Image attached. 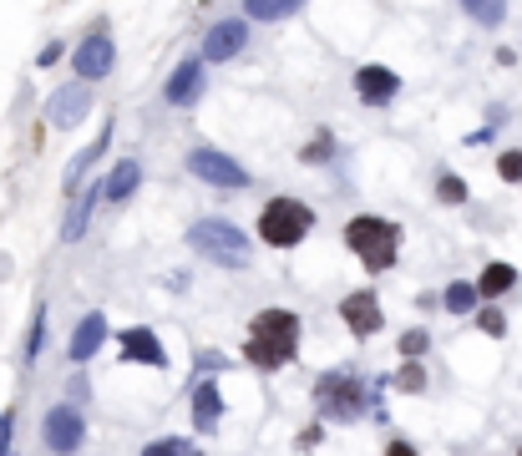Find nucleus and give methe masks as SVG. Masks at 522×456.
Segmentation results:
<instances>
[{"mask_svg":"<svg viewBox=\"0 0 522 456\" xmlns=\"http://www.w3.org/2000/svg\"><path fill=\"white\" fill-rule=\"evenodd\" d=\"M244 355H249L254 370H284L294 355H300V315L294 310H259L249 320Z\"/></svg>","mask_w":522,"mask_h":456,"instance_id":"obj_1","label":"nucleus"},{"mask_svg":"<svg viewBox=\"0 0 522 456\" xmlns=\"http://www.w3.org/2000/svg\"><path fill=\"white\" fill-rule=\"evenodd\" d=\"M188 244H193L203 259H213V269H244L249 254H254L249 234H244L239 223H229V218H198V223L188 228Z\"/></svg>","mask_w":522,"mask_h":456,"instance_id":"obj_2","label":"nucleus"},{"mask_svg":"<svg viewBox=\"0 0 522 456\" xmlns=\"http://www.w3.org/2000/svg\"><path fill=\"white\" fill-rule=\"evenodd\" d=\"M345 244L355 249V259L365 264V269H391L396 264V254H401V228L391 223V218H376V213H360V218H350L345 223Z\"/></svg>","mask_w":522,"mask_h":456,"instance_id":"obj_3","label":"nucleus"},{"mask_svg":"<svg viewBox=\"0 0 522 456\" xmlns=\"http://www.w3.org/2000/svg\"><path fill=\"white\" fill-rule=\"evenodd\" d=\"M315 228V208L300 203V198H269L259 208V239L269 249H294L305 244V234Z\"/></svg>","mask_w":522,"mask_h":456,"instance_id":"obj_4","label":"nucleus"},{"mask_svg":"<svg viewBox=\"0 0 522 456\" xmlns=\"http://www.w3.org/2000/svg\"><path fill=\"white\" fill-rule=\"evenodd\" d=\"M315 406H320V416L355 421L365 406H376V391H365V380L355 370H325L315 380Z\"/></svg>","mask_w":522,"mask_h":456,"instance_id":"obj_5","label":"nucleus"},{"mask_svg":"<svg viewBox=\"0 0 522 456\" xmlns=\"http://www.w3.org/2000/svg\"><path fill=\"white\" fill-rule=\"evenodd\" d=\"M82 441H87V416H82V406H51L46 416H41V446L51 451V456H77L82 451Z\"/></svg>","mask_w":522,"mask_h":456,"instance_id":"obj_6","label":"nucleus"},{"mask_svg":"<svg viewBox=\"0 0 522 456\" xmlns=\"http://www.w3.org/2000/svg\"><path fill=\"white\" fill-rule=\"evenodd\" d=\"M188 173H193L198 183H208V188H223V193L249 188L244 163H234L229 152H218V147H193V152H188Z\"/></svg>","mask_w":522,"mask_h":456,"instance_id":"obj_7","label":"nucleus"},{"mask_svg":"<svg viewBox=\"0 0 522 456\" xmlns=\"http://www.w3.org/2000/svg\"><path fill=\"white\" fill-rule=\"evenodd\" d=\"M92 117V82H66V87H56L51 92V102H46V122L51 127H82Z\"/></svg>","mask_w":522,"mask_h":456,"instance_id":"obj_8","label":"nucleus"},{"mask_svg":"<svg viewBox=\"0 0 522 456\" xmlns=\"http://www.w3.org/2000/svg\"><path fill=\"white\" fill-rule=\"evenodd\" d=\"M340 320H345V330H350L355 340H370V335H376V330L386 325L376 289H355V294H345V299H340Z\"/></svg>","mask_w":522,"mask_h":456,"instance_id":"obj_9","label":"nucleus"},{"mask_svg":"<svg viewBox=\"0 0 522 456\" xmlns=\"http://www.w3.org/2000/svg\"><path fill=\"white\" fill-rule=\"evenodd\" d=\"M71 66H77L82 82H102V76H112V66H117V46H112V36H107V31H92V36L77 46Z\"/></svg>","mask_w":522,"mask_h":456,"instance_id":"obj_10","label":"nucleus"},{"mask_svg":"<svg viewBox=\"0 0 522 456\" xmlns=\"http://www.w3.org/2000/svg\"><path fill=\"white\" fill-rule=\"evenodd\" d=\"M203 87H208V66H203V56H188V61L173 66L163 97H168V107H193L203 97Z\"/></svg>","mask_w":522,"mask_h":456,"instance_id":"obj_11","label":"nucleus"},{"mask_svg":"<svg viewBox=\"0 0 522 456\" xmlns=\"http://www.w3.org/2000/svg\"><path fill=\"white\" fill-rule=\"evenodd\" d=\"M107 198V183H82V193L71 198V208H66V223H61V239L66 244H82L87 239V228H92V213H97V203Z\"/></svg>","mask_w":522,"mask_h":456,"instance_id":"obj_12","label":"nucleus"},{"mask_svg":"<svg viewBox=\"0 0 522 456\" xmlns=\"http://www.w3.org/2000/svg\"><path fill=\"white\" fill-rule=\"evenodd\" d=\"M107 335H112V325H107V315L102 310H92V315H82V325L71 330V345H66V355H71V365H87L102 345H107Z\"/></svg>","mask_w":522,"mask_h":456,"instance_id":"obj_13","label":"nucleus"},{"mask_svg":"<svg viewBox=\"0 0 522 456\" xmlns=\"http://www.w3.org/2000/svg\"><path fill=\"white\" fill-rule=\"evenodd\" d=\"M122 360H132V365H153V370H168V350H163V340L147 330V325H127V330H122Z\"/></svg>","mask_w":522,"mask_h":456,"instance_id":"obj_14","label":"nucleus"},{"mask_svg":"<svg viewBox=\"0 0 522 456\" xmlns=\"http://www.w3.org/2000/svg\"><path fill=\"white\" fill-rule=\"evenodd\" d=\"M249 46V26L244 21H218V26H208V36H203V61H229V56H239Z\"/></svg>","mask_w":522,"mask_h":456,"instance_id":"obj_15","label":"nucleus"},{"mask_svg":"<svg viewBox=\"0 0 522 456\" xmlns=\"http://www.w3.org/2000/svg\"><path fill=\"white\" fill-rule=\"evenodd\" d=\"M355 92H360V102L381 107V102H391V97L401 92V76H396L391 66H360V71H355Z\"/></svg>","mask_w":522,"mask_h":456,"instance_id":"obj_16","label":"nucleus"},{"mask_svg":"<svg viewBox=\"0 0 522 456\" xmlns=\"http://www.w3.org/2000/svg\"><path fill=\"white\" fill-rule=\"evenodd\" d=\"M107 147H112V122H102V132H97V142H92V147H82V152H77V158H71V163H66V173H61V188H66L71 198H77V193H82V178H87V168H92V163L102 158V152H107Z\"/></svg>","mask_w":522,"mask_h":456,"instance_id":"obj_17","label":"nucleus"},{"mask_svg":"<svg viewBox=\"0 0 522 456\" xmlns=\"http://www.w3.org/2000/svg\"><path fill=\"white\" fill-rule=\"evenodd\" d=\"M218 421H223V396H218L213 380H198V386H193V431L198 436H213Z\"/></svg>","mask_w":522,"mask_h":456,"instance_id":"obj_18","label":"nucleus"},{"mask_svg":"<svg viewBox=\"0 0 522 456\" xmlns=\"http://www.w3.org/2000/svg\"><path fill=\"white\" fill-rule=\"evenodd\" d=\"M102 183H107V203H127V198L137 193V183H142V168H137L132 158H122V163H117Z\"/></svg>","mask_w":522,"mask_h":456,"instance_id":"obj_19","label":"nucleus"},{"mask_svg":"<svg viewBox=\"0 0 522 456\" xmlns=\"http://www.w3.org/2000/svg\"><path fill=\"white\" fill-rule=\"evenodd\" d=\"M477 299H482V289H477V284H467V279L446 284V294H441L446 315H472V310H477Z\"/></svg>","mask_w":522,"mask_h":456,"instance_id":"obj_20","label":"nucleus"},{"mask_svg":"<svg viewBox=\"0 0 522 456\" xmlns=\"http://www.w3.org/2000/svg\"><path fill=\"white\" fill-rule=\"evenodd\" d=\"M512 284H517V269H512V264H487V269H482V279H477L482 299H502Z\"/></svg>","mask_w":522,"mask_h":456,"instance_id":"obj_21","label":"nucleus"},{"mask_svg":"<svg viewBox=\"0 0 522 456\" xmlns=\"http://www.w3.org/2000/svg\"><path fill=\"white\" fill-rule=\"evenodd\" d=\"M300 6H305V0H244V16L249 21H284Z\"/></svg>","mask_w":522,"mask_h":456,"instance_id":"obj_22","label":"nucleus"},{"mask_svg":"<svg viewBox=\"0 0 522 456\" xmlns=\"http://www.w3.org/2000/svg\"><path fill=\"white\" fill-rule=\"evenodd\" d=\"M462 11H467L477 26H502V21H507V0H462Z\"/></svg>","mask_w":522,"mask_h":456,"instance_id":"obj_23","label":"nucleus"},{"mask_svg":"<svg viewBox=\"0 0 522 456\" xmlns=\"http://www.w3.org/2000/svg\"><path fill=\"white\" fill-rule=\"evenodd\" d=\"M142 456H203V451L193 441H183V436H163V441H147Z\"/></svg>","mask_w":522,"mask_h":456,"instance_id":"obj_24","label":"nucleus"},{"mask_svg":"<svg viewBox=\"0 0 522 456\" xmlns=\"http://www.w3.org/2000/svg\"><path fill=\"white\" fill-rule=\"evenodd\" d=\"M46 350V304H36V315H31V335H26V365L41 360Z\"/></svg>","mask_w":522,"mask_h":456,"instance_id":"obj_25","label":"nucleus"},{"mask_svg":"<svg viewBox=\"0 0 522 456\" xmlns=\"http://www.w3.org/2000/svg\"><path fill=\"white\" fill-rule=\"evenodd\" d=\"M426 345H431V335L416 325V330H406V335H401V345H396V350H401V360H421V355H426Z\"/></svg>","mask_w":522,"mask_h":456,"instance_id":"obj_26","label":"nucleus"},{"mask_svg":"<svg viewBox=\"0 0 522 456\" xmlns=\"http://www.w3.org/2000/svg\"><path fill=\"white\" fill-rule=\"evenodd\" d=\"M436 198H441V203H467V183H462L457 173H441V183H436Z\"/></svg>","mask_w":522,"mask_h":456,"instance_id":"obj_27","label":"nucleus"},{"mask_svg":"<svg viewBox=\"0 0 522 456\" xmlns=\"http://www.w3.org/2000/svg\"><path fill=\"white\" fill-rule=\"evenodd\" d=\"M396 386H401V391H411V396H416V391H426V370H421L416 360H406V365H401V375H396Z\"/></svg>","mask_w":522,"mask_h":456,"instance_id":"obj_28","label":"nucleus"},{"mask_svg":"<svg viewBox=\"0 0 522 456\" xmlns=\"http://www.w3.org/2000/svg\"><path fill=\"white\" fill-rule=\"evenodd\" d=\"M477 325H482V335H492V340H502V335H507L502 310H482V315H477Z\"/></svg>","mask_w":522,"mask_h":456,"instance_id":"obj_29","label":"nucleus"},{"mask_svg":"<svg viewBox=\"0 0 522 456\" xmlns=\"http://www.w3.org/2000/svg\"><path fill=\"white\" fill-rule=\"evenodd\" d=\"M497 173H502L507 183H522V152H502V158H497Z\"/></svg>","mask_w":522,"mask_h":456,"instance_id":"obj_30","label":"nucleus"},{"mask_svg":"<svg viewBox=\"0 0 522 456\" xmlns=\"http://www.w3.org/2000/svg\"><path fill=\"white\" fill-rule=\"evenodd\" d=\"M66 391H71V406H82V401L92 396V386H87V380H82V375H71V386H66Z\"/></svg>","mask_w":522,"mask_h":456,"instance_id":"obj_31","label":"nucleus"},{"mask_svg":"<svg viewBox=\"0 0 522 456\" xmlns=\"http://www.w3.org/2000/svg\"><path fill=\"white\" fill-rule=\"evenodd\" d=\"M56 61H61V41H51V46L36 56V66H56Z\"/></svg>","mask_w":522,"mask_h":456,"instance_id":"obj_32","label":"nucleus"},{"mask_svg":"<svg viewBox=\"0 0 522 456\" xmlns=\"http://www.w3.org/2000/svg\"><path fill=\"white\" fill-rule=\"evenodd\" d=\"M6 441H11V416L0 411V456H6Z\"/></svg>","mask_w":522,"mask_h":456,"instance_id":"obj_33","label":"nucleus"},{"mask_svg":"<svg viewBox=\"0 0 522 456\" xmlns=\"http://www.w3.org/2000/svg\"><path fill=\"white\" fill-rule=\"evenodd\" d=\"M386 456H416V451H411L406 441H391V446H386Z\"/></svg>","mask_w":522,"mask_h":456,"instance_id":"obj_34","label":"nucleus"},{"mask_svg":"<svg viewBox=\"0 0 522 456\" xmlns=\"http://www.w3.org/2000/svg\"><path fill=\"white\" fill-rule=\"evenodd\" d=\"M517 456H522V451H517Z\"/></svg>","mask_w":522,"mask_h":456,"instance_id":"obj_35","label":"nucleus"}]
</instances>
